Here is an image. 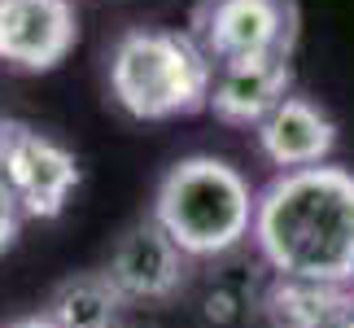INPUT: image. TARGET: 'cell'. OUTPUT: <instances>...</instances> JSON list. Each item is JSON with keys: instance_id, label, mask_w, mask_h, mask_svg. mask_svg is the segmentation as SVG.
<instances>
[{"instance_id": "cell-1", "label": "cell", "mask_w": 354, "mask_h": 328, "mask_svg": "<svg viewBox=\"0 0 354 328\" xmlns=\"http://www.w3.org/2000/svg\"><path fill=\"white\" fill-rule=\"evenodd\" d=\"M250 237L276 276L354 284V175L328 162L280 171L258 193Z\"/></svg>"}, {"instance_id": "cell-2", "label": "cell", "mask_w": 354, "mask_h": 328, "mask_svg": "<svg viewBox=\"0 0 354 328\" xmlns=\"http://www.w3.org/2000/svg\"><path fill=\"white\" fill-rule=\"evenodd\" d=\"M110 97L136 122L188 118L210 105L214 62L188 31L136 26L110 48Z\"/></svg>"}, {"instance_id": "cell-3", "label": "cell", "mask_w": 354, "mask_h": 328, "mask_svg": "<svg viewBox=\"0 0 354 328\" xmlns=\"http://www.w3.org/2000/svg\"><path fill=\"white\" fill-rule=\"evenodd\" d=\"M258 193L214 154L180 158L153 193V219L188 258H223L254 232Z\"/></svg>"}, {"instance_id": "cell-4", "label": "cell", "mask_w": 354, "mask_h": 328, "mask_svg": "<svg viewBox=\"0 0 354 328\" xmlns=\"http://www.w3.org/2000/svg\"><path fill=\"white\" fill-rule=\"evenodd\" d=\"M84 180L79 158L22 118H0V193L22 219H57Z\"/></svg>"}, {"instance_id": "cell-5", "label": "cell", "mask_w": 354, "mask_h": 328, "mask_svg": "<svg viewBox=\"0 0 354 328\" xmlns=\"http://www.w3.org/2000/svg\"><path fill=\"white\" fill-rule=\"evenodd\" d=\"M214 66L254 57H293L297 0H197L193 31Z\"/></svg>"}, {"instance_id": "cell-6", "label": "cell", "mask_w": 354, "mask_h": 328, "mask_svg": "<svg viewBox=\"0 0 354 328\" xmlns=\"http://www.w3.org/2000/svg\"><path fill=\"white\" fill-rule=\"evenodd\" d=\"M105 276L118 284L127 307H162L184 289L188 254L149 215V219H136V224L122 228V237L110 250V263H105Z\"/></svg>"}, {"instance_id": "cell-7", "label": "cell", "mask_w": 354, "mask_h": 328, "mask_svg": "<svg viewBox=\"0 0 354 328\" xmlns=\"http://www.w3.org/2000/svg\"><path fill=\"white\" fill-rule=\"evenodd\" d=\"M75 0H0V66L44 75L75 53Z\"/></svg>"}, {"instance_id": "cell-8", "label": "cell", "mask_w": 354, "mask_h": 328, "mask_svg": "<svg viewBox=\"0 0 354 328\" xmlns=\"http://www.w3.org/2000/svg\"><path fill=\"white\" fill-rule=\"evenodd\" d=\"M284 97H293V66L289 57H254L214 66L210 114L232 127H258Z\"/></svg>"}, {"instance_id": "cell-9", "label": "cell", "mask_w": 354, "mask_h": 328, "mask_svg": "<svg viewBox=\"0 0 354 328\" xmlns=\"http://www.w3.org/2000/svg\"><path fill=\"white\" fill-rule=\"evenodd\" d=\"M258 154L280 171L324 167L337 145V122L306 97H284L271 114L254 127Z\"/></svg>"}, {"instance_id": "cell-10", "label": "cell", "mask_w": 354, "mask_h": 328, "mask_svg": "<svg viewBox=\"0 0 354 328\" xmlns=\"http://www.w3.org/2000/svg\"><path fill=\"white\" fill-rule=\"evenodd\" d=\"M267 328H342L354 320V284L276 276L258 298Z\"/></svg>"}, {"instance_id": "cell-11", "label": "cell", "mask_w": 354, "mask_h": 328, "mask_svg": "<svg viewBox=\"0 0 354 328\" xmlns=\"http://www.w3.org/2000/svg\"><path fill=\"white\" fill-rule=\"evenodd\" d=\"M44 316L57 328H127V298L118 293V284L101 271H75L57 289L48 293Z\"/></svg>"}, {"instance_id": "cell-12", "label": "cell", "mask_w": 354, "mask_h": 328, "mask_svg": "<svg viewBox=\"0 0 354 328\" xmlns=\"http://www.w3.org/2000/svg\"><path fill=\"white\" fill-rule=\"evenodd\" d=\"M18 228H22V215H18V206L0 193V254L9 250L13 241H18Z\"/></svg>"}, {"instance_id": "cell-13", "label": "cell", "mask_w": 354, "mask_h": 328, "mask_svg": "<svg viewBox=\"0 0 354 328\" xmlns=\"http://www.w3.org/2000/svg\"><path fill=\"white\" fill-rule=\"evenodd\" d=\"M0 328H57L44 311H31V316H18V320H9V324H0Z\"/></svg>"}, {"instance_id": "cell-14", "label": "cell", "mask_w": 354, "mask_h": 328, "mask_svg": "<svg viewBox=\"0 0 354 328\" xmlns=\"http://www.w3.org/2000/svg\"><path fill=\"white\" fill-rule=\"evenodd\" d=\"M342 328H354V320H346V324H342Z\"/></svg>"}, {"instance_id": "cell-15", "label": "cell", "mask_w": 354, "mask_h": 328, "mask_svg": "<svg viewBox=\"0 0 354 328\" xmlns=\"http://www.w3.org/2000/svg\"><path fill=\"white\" fill-rule=\"evenodd\" d=\"M127 328H131V324H127Z\"/></svg>"}]
</instances>
